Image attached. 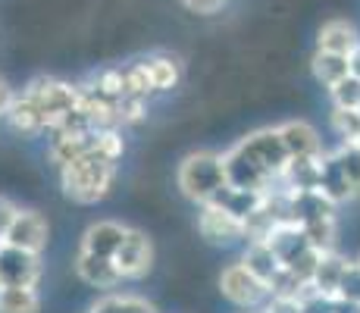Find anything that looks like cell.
Instances as JSON below:
<instances>
[{
    "label": "cell",
    "mask_w": 360,
    "mask_h": 313,
    "mask_svg": "<svg viewBox=\"0 0 360 313\" xmlns=\"http://www.w3.org/2000/svg\"><path fill=\"white\" fill-rule=\"evenodd\" d=\"M288 154L285 141L276 129H257L251 135L238 138L229 151H223L226 163V179L235 188H248V191H273L282 185Z\"/></svg>",
    "instance_id": "cell-1"
},
{
    "label": "cell",
    "mask_w": 360,
    "mask_h": 313,
    "mask_svg": "<svg viewBox=\"0 0 360 313\" xmlns=\"http://www.w3.org/2000/svg\"><path fill=\"white\" fill-rule=\"evenodd\" d=\"M60 188H63V198L72 200V204L91 207L103 200L110 194V188L116 182V160L98 154H91L72 160V163L60 166Z\"/></svg>",
    "instance_id": "cell-2"
},
{
    "label": "cell",
    "mask_w": 360,
    "mask_h": 313,
    "mask_svg": "<svg viewBox=\"0 0 360 313\" xmlns=\"http://www.w3.org/2000/svg\"><path fill=\"white\" fill-rule=\"evenodd\" d=\"M176 185L191 204H210L226 185V163H223V154L217 151H195L179 163V172H176Z\"/></svg>",
    "instance_id": "cell-3"
},
{
    "label": "cell",
    "mask_w": 360,
    "mask_h": 313,
    "mask_svg": "<svg viewBox=\"0 0 360 313\" xmlns=\"http://www.w3.org/2000/svg\"><path fill=\"white\" fill-rule=\"evenodd\" d=\"M219 291H223L226 301L235 304V307H241V310H260L263 304L269 301L266 282L257 279V276L241 263V257L219 273Z\"/></svg>",
    "instance_id": "cell-4"
},
{
    "label": "cell",
    "mask_w": 360,
    "mask_h": 313,
    "mask_svg": "<svg viewBox=\"0 0 360 313\" xmlns=\"http://www.w3.org/2000/svg\"><path fill=\"white\" fill-rule=\"evenodd\" d=\"M198 232L204 241L210 245H235V241H245L248 226L241 217H235L232 210H226L223 204H200L198 213Z\"/></svg>",
    "instance_id": "cell-5"
},
{
    "label": "cell",
    "mask_w": 360,
    "mask_h": 313,
    "mask_svg": "<svg viewBox=\"0 0 360 313\" xmlns=\"http://www.w3.org/2000/svg\"><path fill=\"white\" fill-rule=\"evenodd\" d=\"M116 267H120L122 279L126 282H138L154 269V241L144 229H131L129 226V235L126 241L120 245V250L113 254Z\"/></svg>",
    "instance_id": "cell-6"
},
{
    "label": "cell",
    "mask_w": 360,
    "mask_h": 313,
    "mask_svg": "<svg viewBox=\"0 0 360 313\" xmlns=\"http://www.w3.org/2000/svg\"><path fill=\"white\" fill-rule=\"evenodd\" d=\"M41 276H44L41 254L0 241V285H32V288H38Z\"/></svg>",
    "instance_id": "cell-7"
},
{
    "label": "cell",
    "mask_w": 360,
    "mask_h": 313,
    "mask_svg": "<svg viewBox=\"0 0 360 313\" xmlns=\"http://www.w3.org/2000/svg\"><path fill=\"white\" fill-rule=\"evenodd\" d=\"M98 135H101V129H91V125L57 132V135L51 138V148H47V160L60 170V166H66V163H72V160L98 151Z\"/></svg>",
    "instance_id": "cell-8"
},
{
    "label": "cell",
    "mask_w": 360,
    "mask_h": 313,
    "mask_svg": "<svg viewBox=\"0 0 360 313\" xmlns=\"http://www.w3.org/2000/svg\"><path fill=\"white\" fill-rule=\"evenodd\" d=\"M75 276L98 291H113L116 285L126 282L113 257L91 254V250H79V254H75Z\"/></svg>",
    "instance_id": "cell-9"
},
{
    "label": "cell",
    "mask_w": 360,
    "mask_h": 313,
    "mask_svg": "<svg viewBox=\"0 0 360 313\" xmlns=\"http://www.w3.org/2000/svg\"><path fill=\"white\" fill-rule=\"evenodd\" d=\"M47 238H51V229H47V219L41 217L38 210H22L19 207L16 219H13L10 232H6V245L32 250V254H41L47 248Z\"/></svg>",
    "instance_id": "cell-10"
},
{
    "label": "cell",
    "mask_w": 360,
    "mask_h": 313,
    "mask_svg": "<svg viewBox=\"0 0 360 313\" xmlns=\"http://www.w3.org/2000/svg\"><path fill=\"white\" fill-rule=\"evenodd\" d=\"M316 47H320V51H332V53L351 57V53L360 47V32L351 19L332 16L320 25V32H316Z\"/></svg>",
    "instance_id": "cell-11"
},
{
    "label": "cell",
    "mask_w": 360,
    "mask_h": 313,
    "mask_svg": "<svg viewBox=\"0 0 360 313\" xmlns=\"http://www.w3.org/2000/svg\"><path fill=\"white\" fill-rule=\"evenodd\" d=\"M129 226L116 219H98L82 232V250H91V254H103V257H113L120 245L126 241Z\"/></svg>",
    "instance_id": "cell-12"
},
{
    "label": "cell",
    "mask_w": 360,
    "mask_h": 313,
    "mask_svg": "<svg viewBox=\"0 0 360 313\" xmlns=\"http://www.w3.org/2000/svg\"><path fill=\"white\" fill-rule=\"evenodd\" d=\"M4 120H6V125H10L13 132H16V135H22V138H34V135H44L47 132L44 113H41L38 103H34L25 91L13 97V103H10V110L4 113Z\"/></svg>",
    "instance_id": "cell-13"
},
{
    "label": "cell",
    "mask_w": 360,
    "mask_h": 313,
    "mask_svg": "<svg viewBox=\"0 0 360 313\" xmlns=\"http://www.w3.org/2000/svg\"><path fill=\"white\" fill-rule=\"evenodd\" d=\"M279 135L285 141L288 154L292 157H320L323 154V141L320 132L314 129L307 120H288L279 125Z\"/></svg>",
    "instance_id": "cell-14"
},
{
    "label": "cell",
    "mask_w": 360,
    "mask_h": 313,
    "mask_svg": "<svg viewBox=\"0 0 360 313\" xmlns=\"http://www.w3.org/2000/svg\"><path fill=\"white\" fill-rule=\"evenodd\" d=\"M320 188L323 194L332 200L335 207H342V204H348V200H357L354 198V188L348 185V179H345V172H342V166H338V160L332 151H326L320 160Z\"/></svg>",
    "instance_id": "cell-15"
},
{
    "label": "cell",
    "mask_w": 360,
    "mask_h": 313,
    "mask_svg": "<svg viewBox=\"0 0 360 313\" xmlns=\"http://www.w3.org/2000/svg\"><path fill=\"white\" fill-rule=\"evenodd\" d=\"M310 72H314V79L329 91L345 75H351V63L345 53H332V51H320V47H316L314 57H310Z\"/></svg>",
    "instance_id": "cell-16"
},
{
    "label": "cell",
    "mask_w": 360,
    "mask_h": 313,
    "mask_svg": "<svg viewBox=\"0 0 360 313\" xmlns=\"http://www.w3.org/2000/svg\"><path fill=\"white\" fill-rule=\"evenodd\" d=\"M345 267H348V257H342L338 250H326V254L320 257V263H316L314 276H310V288L320 291V295L335 298L338 282H342V276H345Z\"/></svg>",
    "instance_id": "cell-17"
},
{
    "label": "cell",
    "mask_w": 360,
    "mask_h": 313,
    "mask_svg": "<svg viewBox=\"0 0 360 313\" xmlns=\"http://www.w3.org/2000/svg\"><path fill=\"white\" fill-rule=\"evenodd\" d=\"M241 263H245V267L251 269L257 279L266 282V288H269V282H273V276L282 269L279 254L273 250V245H269V241H248L245 254H241Z\"/></svg>",
    "instance_id": "cell-18"
},
{
    "label": "cell",
    "mask_w": 360,
    "mask_h": 313,
    "mask_svg": "<svg viewBox=\"0 0 360 313\" xmlns=\"http://www.w3.org/2000/svg\"><path fill=\"white\" fill-rule=\"evenodd\" d=\"M141 63L150 75L154 91H172V88L182 82V63L176 57H169V53H150V57H144Z\"/></svg>",
    "instance_id": "cell-19"
},
{
    "label": "cell",
    "mask_w": 360,
    "mask_h": 313,
    "mask_svg": "<svg viewBox=\"0 0 360 313\" xmlns=\"http://www.w3.org/2000/svg\"><path fill=\"white\" fill-rule=\"evenodd\" d=\"M0 313H41V295L32 285H0Z\"/></svg>",
    "instance_id": "cell-20"
},
{
    "label": "cell",
    "mask_w": 360,
    "mask_h": 313,
    "mask_svg": "<svg viewBox=\"0 0 360 313\" xmlns=\"http://www.w3.org/2000/svg\"><path fill=\"white\" fill-rule=\"evenodd\" d=\"M88 313H160L154 304H148L138 295H120V291H107L103 298L94 301Z\"/></svg>",
    "instance_id": "cell-21"
},
{
    "label": "cell",
    "mask_w": 360,
    "mask_h": 313,
    "mask_svg": "<svg viewBox=\"0 0 360 313\" xmlns=\"http://www.w3.org/2000/svg\"><path fill=\"white\" fill-rule=\"evenodd\" d=\"M304 232H307L310 245L316 250H335V241H338V222L335 217H323V219H310L304 222Z\"/></svg>",
    "instance_id": "cell-22"
},
{
    "label": "cell",
    "mask_w": 360,
    "mask_h": 313,
    "mask_svg": "<svg viewBox=\"0 0 360 313\" xmlns=\"http://www.w3.org/2000/svg\"><path fill=\"white\" fill-rule=\"evenodd\" d=\"M329 125L335 132V138L342 144H351L360 135V110H348V107H332Z\"/></svg>",
    "instance_id": "cell-23"
},
{
    "label": "cell",
    "mask_w": 360,
    "mask_h": 313,
    "mask_svg": "<svg viewBox=\"0 0 360 313\" xmlns=\"http://www.w3.org/2000/svg\"><path fill=\"white\" fill-rule=\"evenodd\" d=\"M332 154H335L338 166H342L348 185L354 188V198H360V148L357 144H338Z\"/></svg>",
    "instance_id": "cell-24"
},
{
    "label": "cell",
    "mask_w": 360,
    "mask_h": 313,
    "mask_svg": "<svg viewBox=\"0 0 360 313\" xmlns=\"http://www.w3.org/2000/svg\"><path fill=\"white\" fill-rule=\"evenodd\" d=\"M332 107H348V110H360V79L357 75H345L335 88H329Z\"/></svg>",
    "instance_id": "cell-25"
},
{
    "label": "cell",
    "mask_w": 360,
    "mask_h": 313,
    "mask_svg": "<svg viewBox=\"0 0 360 313\" xmlns=\"http://www.w3.org/2000/svg\"><path fill=\"white\" fill-rule=\"evenodd\" d=\"M335 298H342V301H357L360 304V263L357 260H348L342 282H338Z\"/></svg>",
    "instance_id": "cell-26"
},
{
    "label": "cell",
    "mask_w": 360,
    "mask_h": 313,
    "mask_svg": "<svg viewBox=\"0 0 360 313\" xmlns=\"http://www.w3.org/2000/svg\"><path fill=\"white\" fill-rule=\"evenodd\" d=\"M301 313H335V298L320 295V291L310 288L307 295L301 298Z\"/></svg>",
    "instance_id": "cell-27"
},
{
    "label": "cell",
    "mask_w": 360,
    "mask_h": 313,
    "mask_svg": "<svg viewBox=\"0 0 360 313\" xmlns=\"http://www.w3.org/2000/svg\"><path fill=\"white\" fill-rule=\"evenodd\" d=\"M226 4L229 0H182V6L195 16H217V13H223Z\"/></svg>",
    "instance_id": "cell-28"
},
{
    "label": "cell",
    "mask_w": 360,
    "mask_h": 313,
    "mask_svg": "<svg viewBox=\"0 0 360 313\" xmlns=\"http://www.w3.org/2000/svg\"><path fill=\"white\" fill-rule=\"evenodd\" d=\"M263 313H301V301L297 298H279V295H269V301L260 307Z\"/></svg>",
    "instance_id": "cell-29"
},
{
    "label": "cell",
    "mask_w": 360,
    "mask_h": 313,
    "mask_svg": "<svg viewBox=\"0 0 360 313\" xmlns=\"http://www.w3.org/2000/svg\"><path fill=\"white\" fill-rule=\"evenodd\" d=\"M16 213H19V207L13 204L10 198H0V241L6 238V232H10L13 219H16Z\"/></svg>",
    "instance_id": "cell-30"
},
{
    "label": "cell",
    "mask_w": 360,
    "mask_h": 313,
    "mask_svg": "<svg viewBox=\"0 0 360 313\" xmlns=\"http://www.w3.org/2000/svg\"><path fill=\"white\" fill-rule=\"evenodd\" d=\"M13 97H16V91H13V88L6 85V79H0V116H4L6 110H10Z\"/></svg>",
    "instance_id": "cell-31"
},
{
    "label": "cell",
    "mask_w": 360,
    "mask_h": 313,
    "mask_svg": "<svg viewBox=\"0 0 360 313\" xmlns=\"http://www.w3.org/2000/svg\"><path fill=\"white\" fill-rule=\"evenodd\" d=\"M348 63H351V75H357V79H360V47L348 57Z\"/></svg>",
    "instance_id": "cell-32"
},
{
    "label": "cell",
    "mask_w": 360,
    "mask_h": 313,
    "mask_svg": "<svg viewBox=\"0 0 360 313\" xmlns=\"http://www.w3.org/2000/svg\"><path fill=\"white\" fill-rule=\"evenodd\" d=\"M351 144H357V148H360V135H357V138H354V141H351Z\"/></svg>",
    "instance_id": "cell-33"
},
{
    "label": "cell",
    "mask_w": 360,
    "mask_h": 313,
    "mask_svg": "<svg viewBox=\"0 0 360 313\" xmlns=\"http://www.w3.org/2000/svg\"><path fill=\"white\" fill-rule=\"evenodd\" d=\"M248 313H263V310H248Z\"/></svg>",
    "instance_id": "cell-34"
},
{
    "label": "cell",
    "mask_w": 360,
    "mask_h": 313,
    "mask_svg": "<svg viewBox=\"0 0 360 313\" xmlns=\"http://www.w3.org/2000/svg\"><path fill=\"white\" fill-rule=\"evenodd\" d=\"M357 263H360V254H357Z\"/></svg>",
    "instance_id": "cell-35"
}]
</instances>
